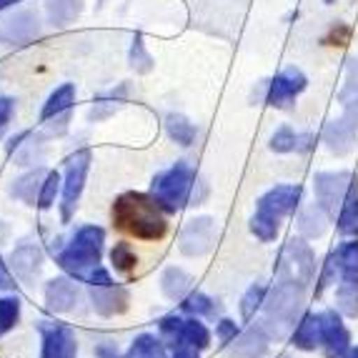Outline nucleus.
<instances>
[{"label":"nucleus","mask_w":358,"mask_h":358,"mask_svg":"<svg viewBox=\"0 0 358 358\" xmlns=\"http://www.w3.org/2000/svg\"><path fill=\"white\" fill-rule=\"evenodd\" d=\"M106 233L98 226H85L76 233V238L60 251L58 263L60 268L68 271L73 278L85 281L90 286H110V275L101 268V253Z\"/></svg>","instance_id":"1"},{"label":"nucleus","mask_w":358,"mask_h":358,"mask_svg":"<svg viewBox=\"0 0 358 358\" xmlns=\"http://www.w3.org/2000/svg\"><path fill=\"white\" fill-rule=\"evenodd\" d=\"M113 221L141 241H158L168 231L161 203L145 193H123L113 206Z\"/></svg>","instance_id":"2"},{"label":"nucleus","mask_w":358,"mask_h":358,"mask_svg":"<svg viewBox=\"0 0 358 358\" xmlns=\"http://www.w3.org/2000/svg\"><path fill=\"white\" fill-rule=\"evenodd\" d=\"M301 188L299 185H275L258 201V213L253 215L251 231L261 241H273L278 233V223L283 215L291 213L299 206Z\"/></svg>","instance_id":"3"},{"label":"nucleus","mask_w":358,"mask_h":358,"mask_svg":"<svg viewBox=\"0 0 358 358\" xmlns=\"http://www.w3.org/2000/svg\"><path fill=\"white\" fill-rule=\"evenodd\" d=\"M193 185H196V173L185 163H176L173 168L163 171L153 180V198L166 210H178L191 198Z\"/></svg>","instance_id":"4"},{"label":"nucleus","mask_w":358,"mask_h":358,"mask_svg":"<svg viewBox=\"0 0 358 358\" xmlns=\"http://www.w3.org/2000/svg\"><path fill=\"white\" fill-rule=\"evenodd\" d=\"M163 338L173 348H193V351H203L210 343V334L203 323H198L196 318H178L168 316L161 318L158 323Z\"/></svg>","instance_id":"5"},{"label":"nucleus","mask_w":358,"mask_h":358,"mask_svg":"<svg viewBox=\"0 0 358 358\" xmlns=\"http://www.w3.org/2000/svg\"><path fill=\"white\" fill-rule=\"evenodd\" d=\"M310 275H313V253L303 241H291L283 248L281 263H278V278L308 286Z\"/></svg>","instance_id":"6"},{"label":"nucleus","mask_w":358,"mask_h":358,"mask_svg":"<svg viewBox=\"0 0 358 358\" xmlns=\"http://www.w3.org/2000/svg\"><path fill=\"white\" fill-rule=\"evenodd\" d=\"M90 168V153L88 150H78L68 158V168H66V188H63V218H71L73 208L78 206V198L83 191L85 176H88Z\"/></svg>","instance_id":"7"},{"label":"nucleus","mask_w":358,"mask_h":358,"mask_svg":"<svg viewBox=\"0 0 358 358\" xmlns=\"http://www.w3.org/2000/svg\"><path fill=\"white\" fill-rule=\"evenodd\" d=\"M43 336V353L41 358H76L78 341L71 329L60 326V323H41Z\"/></svg>","instance_id":"8"},{"label":"nucleus","mask_w":358,"mask_h":358,"mask_svg":"<svg viewBox=\"0 0 358 358\" xmlns=\"http://www.w3.org/2000/svg\"><path fill=\"white\" fill-rule=\"evenodd\" d=\"M215 241V223L210 218H196L180 233V251L188 256L206 253Z\"/></svg>","instance_id":"9"},{"label":"nucleus","mask_w":358,"mask_h":358,"mask_svg":"<svg viewBox=\"0 0 358 358\" xmlns=\"http://www.w3.org/2000/svg\"><path fill=\"white\" fill-rule=\"evenodd\" d=\"M306 88V76L296 68H288V71L278 73L273 78V83H271V90H268V103L271 106H288L293 98L299 96L301 90Z\"/></svg>","instance_id":"10"},{"label":"nucleus","mask_w":358,"mask_h":358,"mask_svg":"<svg viewBox=\"0 0 358 358\" xmlns=\"http://www.w3.org/2000/svg\"><path fill=\"white\" fill-rule=\"evenodd\" d=\"M348 331L346 326L341 323V318L336 316L334 310H326L321 313V343L326 346V356L338 358L346 353L348 348Z\"/></svg>","instance_id":"11"},{"label":"nucleus","mask_w":358,"mask_h":358,"mask_svg":"<svg viewBox=\"0 0 358 358\" xmlns=\"http://www.w3.org/2000/svg\"><path fill=\"white\" fill-rule=\"evenodd\" d=\"M348 180H351V176L348 173H321V176H316L318 203H321L326 210H334L336 203H341L343 193L348 191V185H351Z\"/></svg>","instance_id":"12"},{"label":"nucleus","mask_w":358,"mask_h":358,"mask_svg":"<svg viewBox=\"0 0 358 358\" xmlns=\"http://www.w3.org/2000/svg\"><path fill=\"white\" fill-rule=\"evenodd\" d=\"M93 306H96L98 313L103 316H113V313H120L126 310L128 306V293L126 288L115 286H93Z\"/></svg>","instance_id":"13"},{"label":"nucleus","mask_w":358,"mask_h":358,"mask_svg":"<svg viewBox=\"0 0 358 358\" xmlns=\"http://www.w3.org/2000/svg\"><path fill=\"white\" fill-rule=\"evenodd\" d=\"M45 299H48V306L58 313H66V310H73L78 303V288L73 281L68 278H55V281L48 283L45 288Z\"/></svg>","instance_id":"14"},{"label":"nucleus","mask_w":358,"mask_h":358,"mask_svg":"<svg viewBox=\"0 0 358 358\" xmlns=\"http://www.w3.org/2000/svg\"><path fill=\"white\" fill-rule=\"evenodd\" d=\"M13 271L15 275H20L23 281L33 278V275L41 271V251H38L36 245H20L18 251L13 253Z\"/></svg>","instance_id":"15"},{"label":"nucleus","mask_w":358,"mask_h":358,"mask_svg":"<svg viewBox=\"0 0 358 358\" xmlns=\"http://www.w3.org/2000/svg\"><path fill=\"white\" fill-rule=\"evenodd\" d=\"M293 346L310 351V348L321 346V313L318 316H306L301 326L293 334Z\"/></svg>","instance_id":"16"},{"label":"nucleus","mask_w":358,"mask_h":358,"mask_svg":"<svg viewBox=\"0 0 358 358\" xmlns=\"http://www.w3.org/2000/svg\"><path fill=\"white\" fill-rule=\"evenodd\" d=\"M266 353V336L263 329H251L243 338L233 346L231 358H258Z\"/></svg>","instance_id":"17"},{"label":"nucleus","mask_w":358,"mask_h":358,"mask_svg":"<svg viewBox=\"0 0 358 358\" xmlns=\"http://www.w3.org/2000/svg\"><path fill=\"white\" fill-rule=\"evenodd\" d=\"M310 143H313V138L299 136L291 128H281V131L271 138V148L278 150V153H286V150H308Z\"/></svg>","instance_id":"18"},{"label":"nucleus","mask_w":358,"mask_h":358,"mask_svg":"<svg viewBox=\"0 0 358 358\" xmlns=\"http://www.w3.org/2000/svg\"><path fill=\"white\" fill-rule=\"evenodd\" d=\"M126 358H166V348H163V343L155 336L143 334L133 341V346L128 348Z\"/></svg>","instance_id":"19"},{"label":"nucleus","mask_w":358,"mask_h":358,"mask_svg":"<svg viewBox=\"0 0 358 358\" xmlns=\"http://www.w3.org/2000/svg\"><path fill=\"white\" fill-rule=\"evenodd\" d=\"M73 96H76V88H73L71 83H68V85H60V88L55 90L53 96L48 98L45 108H43V120L58 118L60 113H66L68 108H71V103H73Z\"/></svg>","instance_id":"20"},{"label":"nucleus","mask_w":358,"mask_h":358,"mask_svg":"<svg viewBox=\"0 0 358 358\" xmlns=\"http://www.w3.org/2000/svg\"><path fill=\"white\" fill-rule=\"evenodd\" d=\"M45 176H48V173H43V171H36V173L23 176V178L15 180V185H13V196L33 206V203H36V193H38V188H43V180H45Z\"/></svg>","instance_id":"21"},{"label":"nucleus","mask_w":358,"mask_h":358,"mask_svg":"<svg viewBox=\"0 0 358 358\" xmlns=\"http://www.w3.org/2000/svg\"><path fill=\"white\" fill-rule=\"evenodd\" d=\"M334 258L338 271L343 273V278H358V241L346 243Z\"/></svg>","instance_id":"22"},{"label":"nucleus","mask_w":358,"mask_h":358,"mask_svg":"<svg viewBox=\"0 0 358 358\" xmlns=\"http://www.w3.org/2000/svg\"><path fill=\"white\" fill-rule=\"evenodd\" d=\"M338 308L348 316H358V278H343L341 281Z\"/></svg>","instance_id":"23"},{"label":"nucleus","mask_w":358,"mask_h":358,"mask_svg":"<svg viewBox=\"0 0 358 358\" xmlns=\"http://www.w3.org/2000/svg\"><path fill=\"white\" fill-rule=\"evenodd\" d=\"M166 123H168V133H171L180 145L193 143V138H196V126H193L188 118H183V115H168Z\"/></svg>","instance_id":"24"},{"label":"nucleus","mask_w":358,"mask_h":358,"mask_svg":"<svg viewBox=\"0 0 358 358\" xmlns=\"http://www.w3.org/2000/svg\"><path fill=\"white\" fill-rule=\"evenodd\" d=\"M163 288H166V293L171 299H180L191 288V275H185L178 268H168L166 275H163Z\"/></svg>","instance_id":"25"},{"label":"nucleus","mask_w":358,"mask_h":358,"mask_svg":"<svg viewBox=\"0 0 358 358\" xmlns=\"http://www.w3.org/2000/svg\"><path fill=\"white\" fill-rule=\"evenodd\" d=\"M185 313H193V316H213L215 313V301H210L203 293H188L183 301Z\"/></svg>","instance_id":"26"},{"label":"nucleus","mask_w":358,"mask_h":358,"mask_svg":"<svg viewBox=\"0 0 358 358\" xmlns=\"http://www.w3.org/2000/svg\"><path fill=\"white\" fill-rule=\"evenodd\" d=\"M110 261H113L115 271H123V273H128V271L136 268V253H133V248L128 243H115V248L110 251Z\"/></svg>","instance_id":"27"},{"label":"nucleus","mask_w":358,"mask_h":358,"mask_svg":"<svg viewBox=\"0 0 358 358\" xmlns=\"http://www.w3.org/2000/svg\"><path fill=\"white\" fill-rule=\"evenodd\" d=\"M20 306L18 299H0V334H6L8 329H13V323L18 321Z\"/></svg>","instance_id":"28"},{"label":"nucleus","mask_w":358,"mask_h":358,"mask_svg":"<svg viewBox=\"0 0 358 358\" xmlns=\"http://www.w3.org/2000/svg\"><path fill=\"white\" fill-rule=\"evenodd\" d=\"M58 185H60V176L58 173H48L45 180H43V188H41V196H38V206L41 208H50L55 201V193H58Z\"/></svg>","instance_id":"29"},{"label":"nucleus","mask_w":358,"mask_h":358,"mask_svg":"<svg viewBox=\"0 0 358 358\" xmlns=\"http://www.w3.org/2000/svg\"><path fill=\"white\" fill-rule=\"evenodd\" d=\"M263 293H266V288H263V286H251V288H248V293L243 296V303H241V313H243V318L253 316V310L263 303Z\"/></svg>","instance_id":"30"},{"label":"nucleus","mask_w":358,"mask_h":358,"mask_svg":"<svg viewBox=\"0 0 358 358\" xmlns=\"http://www.w3.org/2000/svg\"><path fill=\"white\" fill-rule=\"evenodd\" d=\"M338 228L343 233H358V201H351L343 208V213L338 218Z\"/></svg>","instance_id":"31"},{"label":"nucleus","mask_w":358,"mask_h":358,"mask_svg":"<svg viewBox=\"0 0 358 358\" xmlns=\"http://www.w3.org/2000/svg\"><path fill=\"white\" fill-rule=\"evenodd\" d=\"M236 334H238V329H236V323H233V321H221V323H218V338H221L223 343H228L231 338H236Z\"/></svg>","instance_id":"32"},{"label":"nucleus","mask_w":358,"mask_h":358,"mask_svg":"<svg viewBox=\"0 0 358 358\" xmlns=\"http://www.w3.org/2000/svg\"><path fill=\"white\" fill-rule=\"evenodd\" d=\"M10 113H13V101L6 96H0V131H3L6 123L10 120Z\"/></svg>","instance_id":"33"},{"label":"nucleus","mask_w":358,"mask_h":358,"mask_svg":"<svg viewBox=\"0 0 358 358\" xmlns=\"http://www.w3.org/2000/svg\"><path fill=\"white\" fill-rule=\"evenodd\" d=\"M173 358H198V351H193V348H176Z\"/></svg>","instance_id":"34"},{"label":"nucleus","mask_w":358,"mask_h":358,"mask_svg":"<svg viewBox=\"0 0 358 358\" xmlns=\"http://www.w3.org/2000/svg\"><path fill=\"white\" fill-rule=\"evenodd\" d=\"M346 358H358V348H353V351L346 353Z\"/></svg>","instance_id":"35"},{"label":"nucleus","mask_w":358,"mask_h":358,"mask_svg":"<svg viewBox=\"0 0 358 358\" xmlns=\"http://www.w3.org/2000/svg\"><path fill=\"white\" fill-rule=\"evenodd\" d=\"M10 3H15V0H0V8H6V6H10Z\"/></svg>","instance_id":"36"},{"label":"nucleus","mask_w":358,"mask_h":358,"mask_svg":"<svg viewBox=\"0 0 358 358\" xmlns=\"http://www.w3.org/2000/svg\"><path fill=\"white\" fill-rule=\"evenodd\" d=\"M329 3H334V0H329Z\"/></svg>","instance_id":"37"}]
</instances>
